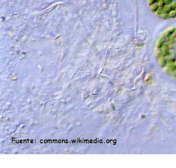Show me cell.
<instances>
[{"label":"cell","mask_w":176,"mask_h":168,"mask_svg":"<svg viewBox=\"0 0 176 168\" xmlns=\"http://www.w3.org/2000/svg\"><path fill=\"white\" fill-rule=\"evenodd\" d=\"M168 70H169L171 72H173L174 71H176V66L174 65V63H168Z\"/></svg>","instance_id":"9c48e42d"},{"label":"cell","mask_w":176,"mask_h":168,"mask_svg":"<svg viewBox=\"0 0 176 168\" xmlns=\"http://www.w3.org/2000/svg\"><path fill=\"white\" fill-rule=\"evenodd\" d=\"M175 8L172 6V4L170 5H165L163 7H159L158 10L156 12L157 14H164V13H170L172 10H175Z\"/></svg>","instance_id":"6da1fadb"},{"label":"cell","mask_w":176,"mask_h":168,"mask_svg":"<svg viewBox=\"0 0 176 168\" xmlns=\"http://www.w3.org/2000/svg\"><path fill=\"white\" fill-rule=\"evenodd\" d=\"M161 48V51L163 53V56L165 57L167 56L170 52V47L168 44H164L162 46Z\"/></svg>","instance_id":"3957f363"},{"label":"cell","mask_w":176,"mask_h":168,"mask_svg":"<svg viewBox=\"0 0 176 168\" xmlns=\"http://www.w3.org/2000/svg\"><path fill=\"white\" fill-rule=\"evenodd\" d=\"M166 41V37L165 35H163L161 36L159 39L157 43V48H161L162 47V46H163V45L164 44L165 42Z\"/></svg>","instance_id":"277c9868"},{"label":"cell","mask_w":176,"mask_h":168,"mask_svg":"<svg viewBox=\"0 0 176 168\" xmlns=\"http://www.w3.org/2000/svg\"><path fill=\"white\" fill-rule=\"evenodd\" d=\"M174 38H176V29L175 30V31H174V32L173 33V34H172V35Z\"/></svg>","instance_id":"2e32d148"},{"label":"cell","mask_w":176,"mask_h":168,"mask_svg":"<svg viewBox=\"0 0 176 168\" xmlns=\"http://www.w3.org/2000/svg\"><path fill=\"white\" fill-rule=\"evenodd\" d=\"M175 28L174 27H170L169 29H168L166 31V32H165V34H164V35L166 36V38L172 36L173 33L175 31Z\"/></svg>","instance_id":"8992f818"},{"label":"cell","mask_w":176,"mask_h":168,"mask_svg":"<svg viewBox=\"0 0 176 168\" xmlns=\"http://www.w3.org/2000/svg\"><path fill=\"white\" fill-rule=\"evenodd\" d=\"M157 2V0H148V4L150 6L156 3Z\"/></svg>","instance_id":"7c38bea8"},{"label":"cell","mask_w":176,"mask_h":168,"mask_svg":"<svg viewBox=\"0 0 176 168\" xmlns=\"http://www.w3.org/2000/svg\"><path fill=\"white\" fill-rule=\"evenodd\" d=\"M175 11H176V8H175Z\"/></svg>","instance_id":"d6986e66"},{"label":"cell","mask_w":176,"mask_h":168,"mask_svg":"<svg viewBox=\"0 0 176 168\" xmlns=\"http://www.w3.org/2000/svg\"><path fill=\"white\" fill-rule=\"evenodd\" d=\"M174 65H175V66H176V58H175V61H174Z\"/></svg>","instance_id":"e0dca14e"},{"label":"cell","mask_w":176,"mask_h":168,"mask_svg":"<svg viewBox=\"0 0 176 168\" xmlns=\"http://www.w3.org/2000/svg\"><path fill=\"white\" fill-rule=\"evenodd\" d=\"M165 5H170L172 4L173 0H164Z\"/></svg>","instance_id":"4fadbf2b"},{"label":"cell","mask_w":176,"mask_h":168,"mask_svg":"<svg viewBox=\"0 0 176 168\" xmlns=\"http://www.w3.org/2000/svg\"><path fill=\"white\" fill-rule=\"evenodd\" d=\"M159 59V64L160 66L163 68H165L167 64L165 57L164 56H163Z\"/></svg>","instance_id":"5b68a950"},{"label":"cell","mask_w":176,"mask_h":168,"mask_svg":"<svg viewBox=\"0 0 176 168\" xmlns=\"http://www.w3.org/2000/svg\"><path fill=\"white\" fill-rule=\"evenodd\" d=\"M159 6L157 3H155L150 6V10L152 12H157L159 8Z\"/></svg>","instance_id":"ba28073f"},{"label":"cell","mask_w":176,"mask_h":168,"mask_svg":"<svg viewBox=\"0 0 176 168\" xmlns=\"http://www.w3.org/2000/svg\"><path fill=\"white\" fill-rule=\"evenodd\" d=\"M170 18H175L176 17V11L175 10H172L169 13Z\"/></svg>","instance_id":"8fae6325"},{"label":"cell","mask_w":176,"mask_h":168,"mask_svg":"<svg viewBox=\"0 0 176 168\" xmlns=\"http://www.w3.org/2000/svg\"><path fill=\"white\" fill-rule=\"evenodd\" d=\"M175 43H176V38H175Z\"/></svg>","instance_id":"ac0fdd59"},{"label":"cell","mask_w":176,"mask_h":168,"mask_svg":"<svg viewBox=\"0 0 176 168\" xmlns=\"http://www.w3.org/2000/svg\"><path fill=\"white\" fill-rule=\"evenodd\" d=\"M167 63H174L176 58V54L173 50L170 51L168 55L165 57Z\"/></svg>","instance_id":"7a4b0ae2"},{"label":"cell","mask_w":176,"mask_h":168,"mask_svg":"<svg viewBox=\"0 0 176 168\" xmlns=\"http://www.w3.org/2000/svg\"><path fill=\"white\" fill-rule=\"evenodd\" d=\"M158 17L164 20H169L170 19V17L169 16V14L168 13H164V14H157Z\"/></svg>","instance_id":"52a82bcc"},{"label":"cell","mask_w":176,"mask_h":168,"mask_svg":"<svg viewBox=\"0 0 176 168\" xmlns=\"http://www.w3.org/2000/svg\"><path fill=\"white\" fill-rule=\"evenodd\" d=\"M157 3H158V4L160 7H163V6H164L165 5L164 0H157Z\"/></svg>","instance_id":"30bf717a"},{"label":"cell","mask_w":176,"mask_h":168,"mask_svg":"<svg viewBox=\"0 0 176 168\" xmlns=\"http://www.w3.org/2000/svg\"><path fill=\"white\" fill-rule=\"evenodd\" d=\"M171 4L175 8H176V0H173L172 3Z\"/></svg>","instance_id":"9a60e30c"},{"label":"cell","mask_w":176,"mask_h":168,"mask_svg":"<svg viewBox=\"0 0 176 168\" xmlns=\"http://www.w3.org/2000/svg\"><path fill=\"white\" fill-rule=\"evenodd\" d=\"M157 56H158L159 59H160V58H161L163 56V53H162V51H158V52L157 53Z\"/></svg>","instance_id":"5bb4252c"}]
</instances>
